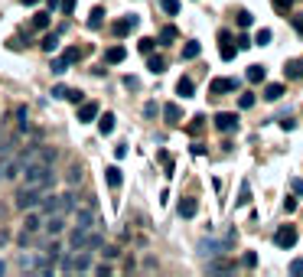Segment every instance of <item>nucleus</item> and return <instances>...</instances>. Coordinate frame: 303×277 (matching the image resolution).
<instances>
[{
  "mask_svg": "<svg viewBox=\"0 0 303 277\" xmlns=\"http://www.w3.org/2000/svg\"><path fill=\"white\" fill-rule=\"evenodd\" d=\"M42 228H46L49 235H59V231L66 228V216H49L46 222H42Z\"/></svg>",
  "mask_w": 303,
  "mask_h": 277,
  "instance_id": "dca6fc26",
  "label": "nucleus"
},
{
  "mask_svg": "<svg viewBox=\"0 0 303 277\" xmlns=\"http://www.w3.org/2000/svg\"><path fill=\"white\" fill-rule=\"evenodd\" d=\"M176 212H180L183 219H192L196 212H199V202H196L192 196H186V199H180V205H176Z\"/></svg>",
  "mask_w": 303,
  "mask_h": 277,
  "instance_id": "ddd939ff",
  "label": "nucleus"
},
{
  "mask_svg": "<svg viewBox=\"0 0 303 277\" xmlns=\"http://www.w3.org/2000/svg\"><path fill=\"white\" fill-rule=\"evenodd\" d=\"M92 267V254L82 248V254H62L59 258V271L62 274H72V271H88Z\"/></svg>",
  "mask_w": 303,
  "mask_h": 277,
  "instance_id": "7ed1b4c3",
  "label": "nucleus"
},
{
  "mask_svg": "<svg viewBox=\"0 0 303 277\" xmlns=\"http://www.w3.org/2000/svg\"><path fill=\"white\" fill-rule=\"evenodd\" d=\"M101 20H104V10H101V7H95V10L88 13V30H101Z\"/></svg>",
  "mask_w": 303,
  "mask_h": 277,
  "instance_id": "393cba45",
  "label": "nucleus"
},
{
  "mask_svg": "<svg viewBox=\"0 0 303 277\" xmlns=\"http://www.w3.org/2000/svg\"><path fill=\"white\" fill-rule=\"evenodd\" d=\"M59 7H62V13H66V16L75 13V0H59Z\"/></svg>",
  "mask_w": 303,
  "mask_h": 277,
  "instance_id": "49530a36",
  "label": "nucleus"
},
{
  "mask_svg": "<svg viewBox=\"0 0 303 277\" xmlns=\"http://www.w3.org/2000/svg\"><path fill=\"white\" fill-rule=\"evenodd\" d=\"M231 267H235V264H231V261H225V258H212V261H209V271L212 274H225V271H231Z\"/></svg>",
  "mask_w": 303,
  "mask_h": 277,
  "instance_id": "6ab92c4d",
  "label": "nucleus"
},
{
  "mask_svg": "<svg viewBox=\"0 0 303 277\" xmlns=\"http://www.w3.org/2000/svg\"><path fill=\"white\" fill-rule=\"evenodd\" d=\"M69 186H75V183H82V166H69Z\"/></svg>",
  "mask_w": 303,
  "mask_h": 277,
  "instance_id": "ea45409f",
  "label": "nucleus"
},
{
  "mask_svg": "<svg viewBox=\"0 0 303 277\" xmlns=\"http://www.w3.org/2000/svg\"><path fill=\"white\" fill-rule=\"evenodd\" d=\"M297 209V199H293V196H287V199H284V212H293Z\"/></svg>",
  "mask_w": 303,
  "mask_h": 277,
  "instance_id": "8fccbe9b",
  "label": "nucleus"
},
{
  "mask_svg": "<svg viewBox=\"0 0 303 277\" xmlns=\"http://www.w3.org/2000/svg\"><path fill=\"white\" fill-rule=\"evenodd\" d=\"M251 46H254V42L248 39V36H238V49H251Z\"/></svg>",
  "mask_w": 303,
  "mask_h": 277,
  "instance_id": "603ef678",
  "label": "nucleus"
},
{
  "mask_svg": "<svg viewBox=\"0 0 303 277\" xmlns=\"http://www.w3.org/2000/svg\"><path fill=\"white\" fill-rule=\"evenodd\" d=\"M39 199H42V193H36V189H26V186H23V189L20 193H16V209H36V205H39Z\"/></svg>",
  "mask_w": 303,
  "mask_h": 277,
  "instance_id": "6e6552de",
  "label": "nucleus"
},
{
  "mask_svg": "<svg viewBox=\"0 0 303 277\" xmlns=\"http://www.w3.org/2000/svg\"><path fill=\"white\" fill-rule=\"evenodd\" d=\"M137 23H140V20H137L134 13H131V16H121V20H114V23H111V33H114L118 39H124L131 30H137Z\"/></svg>",
  "mask_w": 303,
  "mask_h": 277,
  "instance_id": "9d476101",
  "label": "nucleus"
},
{
  "mask_svg": "<svg viewBox=\"0 0 303 277\" xmlns=\"http://www.w3.org/2000/svg\"><path fill=\"white\" fill-rule=\"evenodd\" d=\"M62 59H66L69 66H72V62H78V59H82V52H78V49H66V52H62Z\"/></svg>",
  "mask_w": 303,
  "mask_h": 277,
  "instance_id": "a18cd8bd",
  "label": "nucleus"
},
{
  "mask_svg": "<svg viewBox=\"0 0 303 277\" xmlns=\"http://www.w3.org/2000/svg\"><path fill=\"white\" fill-rule=\"evenodd\" d=\"M101 222H98V212H95V202H88V205H78L75 209V228H98Z\"/></svg>",
  "mask_w": 303,
  "mask_h": 277,
  "instance_id": "39448f33",
  "label": "nucleus"
},
{
  "mask_svg": "<svg viewBox=\"0 0 303 277\" xmlns=\"http://www.w3.org/2000/svg\"><path fill=\"white\" fill-rule=\"evenodd\" d=\"M39 209L46 212V216H69V212L75 209V196L72 193H66V196H46L42 193Z\"/></svg>",
  "mask_w": 303,
  "mask_h": 277,
  "instance_id": "f03ea898",
  "label": "nucleus"
},
{
  "mask_svg": "<svg viewBox=\"0 0 303 277\" xmlns=\"http://www.w3.org/2000/svg\"><path fill=\"white\" fill-rule=\"evenodd\" d=\"M33 30H49V13H36V16H33Z\"/></svg>",
  "mask_w": 303,
  "mask_h": 277,
  "instance_id": "c9c22d12",
  "label": "nucleus"
},
{
  "mask_svg": "<svg viewBox=\"0 0 303 277\" xmlns=\"http://www.w3.org/2000/svg\"><path fill=\"white\" fill-rule=\"evenodd\" d=\"M284 75L287 78H303V59H290L287 66H284Z\"/></svg>",
  "mask_w": 303,
  "mask_h": 277,
  "instance_id": "f3484780",
  "label": "nucleus"
},
{
  "mask_svg": "<svg viewBox=\"0 0 303 277\" xmlns=\"http://www.w3.org/2000/svg\"><path fill=\"white\" fill-rule=\"evenodd\" d=\"M242 264H245V267H254V264H257V254H254V251H248V254L242 258Z\"/></svg>",
  "mask_w": 303,
  "mask_h": 277,
  "instance_id": "09e8293b",
  "label": "nucleus"
},
{
  "mask_svg": "<svg viewBox=\"0 0 303 277\" xmlns=\"http://www.w3.org/2000/svg\"><path fill=\"white\" fill-rule=\"evenodd\" d=\"M297 238H300V235H297V228H293V225H280L277 231H274V245L284 248V251L297 245Z\"/></svg>",
  "mask_w": 303,
  "mask_h": 277,
  "instance_id": "423d86ee",
  "label": "nucleus"
},
{
  "mask_svg": "<svg viewBox=\"0 0 303 277\" xmlns=\"http://www.w3.org/2000/svg\"><path fill=\"white\" fill-rule=\"evenodd\" d=\"M231 241H235V231H231L225 241H219V238H202V241H199V251L206 254V258H219V254L231 251Z\"/></svg>",
  "mask_w": 303,
  "mask_h": 277,
  "instance_id": "20e7f679",
  "label": "nucleus"
},
{
  "mask_svg": "<svg viewBox=\"0 0 303 277\" xmlns=\"http://www.w3.org/2000/svg\"><path fill=\"white\" fill-rule=\"evenodd\" d=\"M293 193H297V196H303V180H293Z\"/></svg>",
  "mask_w": 303,
  "mask_h": 277,
  "instance_id": "bf43d9fd",
  "label": "nucleus"
},
{
  "mask_svg": "<svg viewBox=\"0 0 303 277\" xmlns=\"http://www.w3.org/2000/svg\"><path fill=\"white\" fill-rule=\"evenodd\" d=\"M271 42V30H257V36H254V46H267Z\"/></svg>",
  "mask_w": 303,
  "mask_h": 277,
  "instance_id": "37998d69",
  "label": "nucleus"
},
{
  "mask_svg": "<svg viewBox=\"0 0 303 277\" xmlns=\"http://www.w3.org/2000/svg\"><path fill=\"white\" fill-rule=\"evenodd\" d=\"M23 183L26 189H36V193H49L52 183H56V173H52V163H33L23 169Z\"/></svg>",
  "mask_w": 303,
  "mask_h": 277,
  "instance_id": "f257e3e1",
  "label": "nucleus"
},
{
  "mask_svg": "<svg viewBox=\"0 0 303 277\" xmlns=\"http://www.w3.org/2000/svg\"><path fill=\"white\" fill-rule=\"evenodd\" d=\"M219 52H222V59L225 62H231L238 56V46H231V39H222V46H219Z\"/></svg>",
  "mask_w": 303,
  "mask_h": 277,
  "instance_id": "b1692460",
  "label": "nucleus"
},
{
  "mask_svg": "<svg viewBox=\"0 0 303 277\" xmlns=\"http://www.w3.org/2000/svg\"><path fill=\"white\" fill-rule=\"evenodd\" d=\"M147 69H150L154 75L166 72V59H163V56H154V52H150V56H147Z\"/></svg>",
  "mask_w": 303,
  "mask_h": 277,
  "instance_id": "a211bd4d",
  "label": "nucleus"
},
{
  "mask_svg": "<svg viewBox=\"0 0 303 277\" xmlns=\"http://www.w3.org/2000/svg\"><path fill=\"white\" fill-rule=\"evenodd\" d=\"M235 88H238V78H212L209 95H225V92H235Z\"/></svg>",
  "mask_w": 303,
  "mask_h": 277,
  "instance_id": "f8f14e48",
  "label": "nucleus"
},
{
  "mask_svg": "<svg viewBox=\"0 0 303 277\" xmlns=\"http://www.w3.org/2000/svg\"><path fill=\"white\" fill-rule=\"evenodd\" d=\"M163 118L166 121H170V124H180V118H183V111H180V104H166V108H163Z\"/></svg>",
  "mask_w": 303,
  "mask_h": 277,
  "instance_id": "aec40b11",
  "label": "nucleus"
},
{
  "mask_svg": "<svg viewBox=\"0 0 303 277\" xmlns=\"http://www.w3.org/2000/svg\"><path fill=\"white\" fill-rule=\"evenodd\" d=\"M293 30H297V33H303V13H297V16H293Z\"/></svg>",
  "mask_w": 303,
  "mask_h": 277,
  "instance_id": "6e6d98bb",
  "label": "nucleus"
},
{
  "mask_svg": "<svg viewBox=\"0 0 303 277\" xmlns=\"http://www.w3.org/2000/svg\"><path fill=\"white\" fill-rule=\"evenodd\" d=\"M16 264L23 267V271H36V264H39V258H33V254H20L16 258Z\"/></svg>",
  "mask_w": 303,
  "mask_h": 277,
  "instance_id": "c85d7f7f",
  "label": "nucleus"
},
{
  "mask_svg": "<svg viewBox=\"0 0 303 277\" xmlns=\"http://www.w3.org/2000/svg\"><path fill=\"white\" fill-rule=\"evenodd\" d=\"M251 202V186H248V180L242 183V189H238V199H235V205H248Z\"/></svg>",
  "mask_w": 303,
  "mask_h": 277,
  "instance_id": "7c9ffc66",
  "label": "nucleus"
},
{
  "mask_svg": "<svg viewBox=\"0 0 303 277\" xmlns=\"http://www.w3.org/2000/svg\"><path fill=\"white\" fill-rule=\"evenodd\" d=\"M39 228H42V219L36 216V212H30L26 222H23V231H30V235H33V231H39Z\"/></svg>",
  "mask_w": 303,
  "mask_h": 277,
  "instance_id": "5701e85b",
  "label": "nucleus"
},
{
  "mask_svg": "<svg viewBox=\"0 0 303 277\" xmlns=\"http://www.w3.org/2000/svg\"><path fill=\"white\" fill-rule=\"evenodd\" d=\"M271 7H274L280 16H287V13L293 10V0H271Z\"/></svg>",
  "mask_w": 303,
  "mask_h": 277,
  "instance_id": "2f4dec72",
  "label": "nucleus"
},
{
  "mask_svg": "<svg viewBox=\"0 0 303 277\" xmlns=\"http://www.w3.org/2000/svg\"><path fill=\"white\" fill-rule=\"evenodd\" d=\"M238 104H242L245 111H248V108H254V95H251V92H248V95H242V98H238Z\"/></svg>",
  "mask_w": 303,
  "mask_h": 277,
  "instance_id": "de8ad7c7",
  "label": "nucleus"
},
{
  "mask_svg": "<svg viewBox=\"0 0 303 277\" xmlns=\"http://www.w3.org/2000/svg\"><path fill=\"white\" fill-rule=\"evenodd\" d=\"M199 52H202L199 42H186V46H183V59H199Z\"/></svg>",
  "mask_w": 303,
  "mask_h": 277,
  "instance_id": "473e14b6",
  "label": "nucleus"
},
{
  "mask_svg": "<svg viewBox=\"0 0 303 277\" xmlns=\"http://www.w3.org/2000/svg\"><path fill=\"white\" fill-rule=\"evenodd\" d=\"M290 274H303V258H297V261L290 264Z\"/></svg>",
  "mask_w": 303,
  "mask_h": 277,
  "instance_id": "3c124183",
  "label": "nucleus"
},
{
  "mask_svg": "<svg viewBox=\"0 0 303 277\" xmlns=\"http://www.w3.org/2000/svg\"><path fill=\"white\" fill-rule=\"evenodd\" d=\"M104 176H108V186H111V189H121V169H118V166H108V169H104Z\"/></svg>",
  "mask_w": 303,
  "mask_h": 277,
  "instance_id": "a878e982",
  "label": "nucleus"
},
{
  "mask_svg": "<svg viewBox=\"0 0 303 277\" xmlns=\"http://www.w3.org/2000/svg\"><path fill=\"white\" fill-rule=\"evenodd\" d=\"M124 88H140V82L134 75H127V78H124Z\"/></svg>",
  "mask_w": 303,
  "mask_h": 277,
  "instance_id": "5fc2aeb1",
  "label": "nucleus"
},
{
  "mask_svg": "<svg viewBox=\"0 0 303 277\" xmlns=\"http://www.w3.org/2000/svg\"><path fill=\"white\" fill-rule=\"evenodd\" d=\"M16 121H20V131H30V111H26L23 104L16 108Z\"/></svg>",
  "mask_w": 303,
  "mask_h": 277,
  "instance_id": "f704fd0d",
  "label": "nucleus"
},
{
  "mask_svg": "<svg viewBox=\"0 0 303 277\" xmlns=\"http://www.w3.org/2000/svg\"><path fill=\"white\" fill-rule=\"evenodd\" d=\"M92 231H88V228H72V231H69V245H72V251H82V248L88 251V245H92Z\"/></svg>",
  "mask_w": 303,
  "mask_h": 277,
  "instance_id": "0eeeda50",
  "label": "nucleus"
},
{
  "mask_svg": "<svg viewBox=\"0 0 303 277\" xmlns=\"http://www.w3.org/2000/svg\"><path fill=\"white\" fill-rule=\"evenodd\" d=\"M196 92V85H192V78H180L176 82V95H183V98H189Z\"/></svg>",
  "mask_w": 303,
  "mask_h": 277,
  "instance_id": "cd10ccee",
  "label": "nucleus"
},
{
  "mask_svg": "<svg viewBox=\"0 0 303 277\" xmlns=\"http://www.w3.org/2000/svg\"><path fill=\"white\" fill-rule=\"evenodd\" d=\"M49 69H52V75H62V72H69V62L66 59H52Z\"/></svg>",
  "mask_w": 303,
  "mask_h": 277,
  "instance_id": "a19ab883",
  "label": "nucleus"
},
{
  "mask_svg": "<svg viewBox=\"0 0 303 277\" xmlns=\"http://www.w3.org/2000/svg\"><path fill=\"white\" fill-rule=\"evenodd\" d=\"M23 173V166H20V157H7V160H0V180H16V176Z\"/></svg>",
  "mask_w": 303,
  "mask_h": 277,
  "instance_id": "1a4fd4ad",
  "label": "nucleus"
},
{
  "mask_svg": "<svg viewBox=\"0 0 303 277\" xmlns=\"http://www.w3.org/2000/svg\"><path fill=\"white\" fill-rule=\"evenodd\" d=\"M4 271H7V264H4V261H0V274H4Z\"/></svg>",
  "mask_w": 303,
  "mask_h": 277,
  "instance_id": "680f3d73",
  "label": "nucleus"
},
{
  "mask_svg": "<svg viewBox=\"0 0 303 277\" xmlns=\"http://www.w3.org/2000/svg\"><path fill=\"white\" fill-rule=\"evenodd\" d=\"M66 98H69V101H75V104H82L85 101V92H78V88H66Z\"/></svg>",
  "mask_w": 303,
  "mask_h": 277,
  "instance_id": "79ce46f5",
  "label": "nucleus"
},
{
  "mask_svg": "<svg viewBox=\"0 0 303 277\" xmlns=\"http://www.w3.org/2000/svg\"><path fill=\"white\" fill-rule=\"evenodd\" d=\"M98 131H101L104 137L114 134V114H101V118H98Z\"/></svg>",
  "mask_w": 303,
  "mask_h": 277,
  "instance_id": "412c9836",
  "label": "nucleus"
},
{
  "mask_svg": "<svg viewBox=\"0 0 303 277\" xmlns=\"http://www.w3.org/2000/svg\"><path fill=\"white\" fill-rule=\"evenodd\" d=\"M154 46H157V39H150V36H144V39L137 42V49L144 52V56H150V52H154Z\"/></svg>",
  "mask_w": 303,
  "mask_h": 277,
  "instance_id": "4c0bfd02",
  "label": "nucleus"
},
{
  "mask_svg": "<svg viewBox=\"0 0 303 277\" xmlns=\"http://www.w3.org/2000/svg\"><path fill=\"white\" fill-rule=\"evenodd\" d=\"M144 114H147V118H154V114H157V104L147 101V104H144Z\"/></svg>",
  "mask_w": 303,
  "mask_h": 277,
  "instance_id": "864d4df0",
  "label": "nucleus"
},
{
  "mask_svg": "<svg viewBox=\"0 0 303 277\" xmlns=\"http://www.w3.org/2000/svg\"><path fill=\"white\" fill-rule=\"evenodd\" d=\"M98 118V104L95 101H82V104H78V121H95Z\"/></svg>",
  "mask_w": 303,
  "mask_h": 277,
  "instance_id": "4468645a",
  "label": "nucleus"
},
{
  "mask_svg": "<svg viewBox=\"0 0 303 277\" xmlns=\"http://www.w3.org/2000/svg\"><path fill=\"white\" fill-rule=\"evenodd\" d=\"M248 82H251V85L264 82V66H248Z\"/></svg>",
  "mask_w": 303,
  "mask_h": 277,
  "instance_id": "c756f323",
  "label": "nucleus"
},
{
  "mask_svg": "<svg viewBox=\"0 0 303 277\" xmlns=\"http://www.w3.org/2000/svg\"><path fill=\"white\" fill-rule=\"evenodd\" d=\"M42 49L46 52H56L59 49V33H46V36H42V42H39Z\"/></svg>",
  "mask_w": 303,
  "mask_h": 277,
  "instance_id": "bb28decb",
  "label": "nucleus"
},
{
  "mask_svg": "<svg viewBox=\"0 0 303 277\" xmlns=\"http://www.w3.org/2000/svg\"><path fill=\"white\" fill-rule=\"evenodd\" d=\"M176 36H180V30H176V26H163V30H160V42H173Z\"/></svg>",
  "mask_w": 303,
  "mask_h": 277,
  "instance_id": "72a5a7b5",
  "label": "nucleus"
},
{
  "mask_svg": "<svg viewBox=\"0 0 303 277\" xmlns=\"http://www.w3.org/2000/svg\"><path fill=\"white\" fill-rule=\"evenodd\" d=\"M127 59V49L124 46H111L108 52H104V62H108V66H118V62H124Z\"/></svg>",
  "mask_w": 303,
  "mask_h": 277,
  "instance_id": "2eb2a0df",
  "label": "nucleus"
},
{
  "mask_svg": "<svg viewBox=\"0 0 303 277\" xmlns=\"http://www.w3.org/2000/svg\"><path fill=\"white\" fill-rule=\"evenodd\" d=\"M39 4V0H23V7H36Z\"/></svg>",
  "mask_w": 303,
  "mask_h": 277,
  "instance_id": "052dcab7",
  "label": "nucleus"
},
{
  "mask_svg": "<svg viewBox=\"0 0 303 277\" xmlns=\"http://www.w3.org/2000/svg\"><path fill=\"white\" fill-rule=\"evenodd\" d=\"M202 127H206V118H192V121H189V127H186V131H189V134H199Z\"/></svg>",
  "mask_w": 303,
  "mask_h": 277,
  "instance_id": "c03bdc74",
  "label": "nucleus"
},
{
  "mask_svg": "<svg viewBox=\"0 0 303 277\" xmlns=\"http://www.w3.org/2000/svg\"><path fill=\"white\" fill-rule=\"evenodd\" d=\"M160 7H163V10L170 13V16H176V13H180V0H160Z\"/></svg>",
  "mask_w": 303,
  "mask_h": 277,
  "instance_id": "58836bf2",
  "label": "nucleus"
},
{
  "mask_svg": "<svg viewBox=\"0 0 303 277\" xmlns=\"http://www.w3.org/2000/svg\"><path fill=\"white\" fill-rule=\"evenodd\" d=\"M215 127H219L222 134L238 131V114H231V111H219V114H215Z\"/></svg>",
  "mask_w": 303,
  "mask_h": 277,
  "instance_id": "9b49d317",
  "label": "nucleus"
},
{
  "mask_svg": "<svg viewBox=\"0 0 303 277\" xmlns=\"http://www.w3.org/2000/svg\"><path fill=\"white\" fill-rule=\"evenodd\" d=\"M52 98H66V85H56V88H52Z\"/></svg>",
  "mask_w": 303,
  "mask_h": 277,
  "instance_id": "4d7b16f0",
  "label": "nucleus"
},
{
  "mask_svg": "<svg viewBox=\"0 0 303 277\" xmlns=\"http://www.w3.org/2000/svg\"><path fill=\"white\" fill-rule=\"evenodd\" d=\"M280 95H284V85H280V82H271V85H264V98H267V101H277Z\"/></svg>",
  "mask_w": 303,
  "mask_h": 277,
  "instance_id": "4be33fe9",
  "label": "nucleus"
},
{
  "mask_svg": "<svg viewBox=\"0 0 303 277\" xmlns=\"http://www.w3.org/2000/svg\"><path fill=\"white\" fill-rule=\"evenodd\" d=\"M235 20H238V26H242V30H248V26L254 23V16L248 13V10H238V16H235Z\"/></svg>",
  "mask_w": 303,
  "mask_h": 277,
  "instance_id": "e433bc0d",
  "label": "nucleus"
},
{
  "mask_svg": "<svg viewBox=\"0 0 303 277\" xmlns=\"http://www.w3.org/2000/svg\"><path fill=\"white\" fill-rule=\"evenodd\" d=\"M293 124H297V121H290V118H280V127H284V131H293Z\"/></svg>",
  "mask_w": 303,
  "mask_h": 277,
  "instance_id": "13d9d810",
  "label": "nucleus"
}]
</instances>
